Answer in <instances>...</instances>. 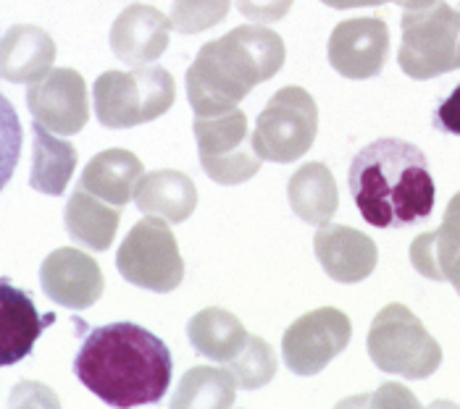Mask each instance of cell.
<instances>
[{"mask_svg": "<svg viewBox=\"0 0 460 409\" xmlns=\"http://www.w3.org/2000/svg\"><path fill=\"white\" fill-rule=\"evenodd\" d=\"M74 375L108 407H142L166 396L174 360L155 334L119 320L87 334L74 357Z\"/></svg>", "mask_w": 460, "mask_h": 409, "instance_id": "1", "label": "cell"}, {"mask_svg": "<svg viewBox=\"0 0 460 409\" xmlns=\"http://www.w3.org/2000/svg\"><path fill=\"white\" fill-rule=\"evenodd\" d=\"M348 184L360 218L376 229H405L434 210L437 187L424 150L397 136L366 144L350 163Z\"/></svg>", "mask_w": 460, "mask_h": 409, "instance_id": "2", "label": "cell"}, {"mask_svg": "<svg viewBox=\"0 0 460 409\" xmlns=\"http://www.w3.org/2000/svg\"><path fill=\"white\" fill-rule=\"evenodd\" d=\"M284 39L263 24L234 27L206 42L187 68V100L195 116H218L234 110L284 66Z\"/></svg>", "mask_w": 460, "mask_h": 409, "instance_id": "3", "label": "cell"}, {"mask_svg": "<svg viewBox=\"0 0 460 409\" xmlns=\"http://www.w3.org/2000/svg\"><path fill=\"white\" fill-rule=\"evenodd\" d=\"M95 116L106 129H132L161 118L174 100L177 84L164 66H135L132 71H106L93 87Z\"/></svg>", "mask_w": 460, "mask_h": 409, "instance_id": "4", "label": "cell"}, {"mask_svg": "<svg viewBox=\"0 0 460 409\" xmlns=\"http://www.w3.org/2000/svg\"><path fill=\"white\" fill-rule=\"evenodd\" d=\"M397 64L411 79H434L460 68V11L445 0L411 8L400 19Z\"/></svg>", "mask_w": 460, "mask_h": 409, "instance_id": "5", "label": "cell"}, {"mask_svg": "<svg viewBox=\"0 0 460 409\" xmlns=\"http://www.w3.org/2000/svg\"><path fill=\"white\" fill-rule=\"evenodd\" d=\"M368 357L385 373L421 380L442 365V346L400 302L382 307L368 328Z\"/></svg>", "mask_w": 460, "mask_h": 409, "instance_id": "6", "label": "cell"}, {"mask_svg": "<svg viewBox=\"0 0 460 409\" xmlns=\"http://www.w3.org/2000/svg\"><path fill=\"white\" fill-rule=\"evenodd\" d=\"M319 135V105L303 87H282L258 113L252 144L263 161L295 163Z\"/></svg>", "mask_w": 460, "mask_h": 409, "instance_id": "7", "label": "cell"}, {"mask_svg": "<svg viewBox=\"0 0 460 409\" xmlns=\"http://www.w3.org/2000/svg\"><path fill=\"white\" fill-rule=\"evenodd\" d=\"M116 268L124 281L155 292L169 294L184 281V260L169 221L147 215L121 241L116 252Z\"/></svg>", "mask_w": 460, "mask_h": 409, "instance_id": "8", "label": "cell"}, {"mask_svg": "<svg viewBox=\"0 0 460 409\" xmlns=\"http://www.w3.org/2000/svg\"><path fill=\"white\" fill-rule=\"evenodd\" d=\"M195 139L200 166L216 184H245L266 163L252 144L248 116L240 108L218 116H195Z\"/></svg>", "mask_w": 460, "mask_h": 409, "instance_id": "9", "label": "cell"}, {"mask_svg": "<svg viewBox=\"0 0 460 409\" xmlns=\"http://www.w3.org/2000/svg\"><path fill=\"white\" fill-rule=\"evenodd\" d=\"M353 336L350 318L337 307H319L300 315L282 336V360L295 375L321 373Z\"/></svg>", "mask_w": 460, "mask_h": 409, "instance_id": "10", "label": "cell"}, {"mask_svg": "<svg viewBox=\"0 0 460 409\" xmlns=\"http://www.w3.org/2000/svg\"><path fill=\"white\" fill-rule=\"evenodd\" d=\"M27 108L37 124L53 135H79L90 118L87 84L74 68H50L30 84Z\"/></svg>", "mask_w": 460, "mask_h": 409, "instance_id": "11", "label": "cell"}, {"mask_svg": "<svg viewBox=\"0 0 460 409\" xmlns=\"http://www.w3.org/2000/svg\"><path fill=\"white\" fill-rule=\"evenodd\" d=\"M332 68L345 79H371L382 74L390 56V30L376 16L340 22L326 48Z\"/></svg>", "mask_w": 460, "mask_h": 409, "instance_id": "12", "label": "cell"}, {"mask_svg": "<svg viewBox=\"0 0 460 409\" xmlns=\"http://www.w3.org/2000/svg\"><path fill=\"white\" fill-rule=\"evenodd\" d=\"M40 286L45 297L66 309H87L93 307L106 289V278L87 252L61 247L50 252L40 265Z\"/></svg>", "mask_w": 460, "mask_h": 409, "instance_id": "13", "label": "cell"}, {"mask_svg": "<svg viewBox=\"0 0 460 409\" xmlns=\"http://www.w3.org/2000/svg\"><path fill=\"white\" fill-rule=\"evenodd\" d=\"M172 19L153 5L135 3L119 13L111 30V50L129 66H147L158 61L172 39Z\"/></svg>", "mask_w": 460, "mask_h": 409, "instance_id": "14", "label": "cell"}, {"mask_svg": "<svg viewBox=\"0 0 460 409\" xmlns=\"http://www.w3.org/2000/svg\"><path fill=\"white\" fill-rule=\"evenodd\" d=\"M314 252L323 273L340 283H358L368 278L379 260V249L374 239L366 237L358 229L334 226V223L319 226L314 237Z\"/></svg>", "mask_w": 460, "mask_h": 409, "instance_id": "15", "label": "cell"}, {"mask_svg": "<svg viewBox=\"0 0 460 409\" xmlns=\"http://www.w3.org/2000/svg\"><path fill=\"white\" fill-rule=\"evenodd\" d=\"M53 315H40L32 294L0 278V368H11L32 354Z\"/></svg>", "mask_w": 460, "mask_h": 409, "instance_id": "16", "label": "cell"}, {"mask_svg": "<svg viewBox=\"0 0 460 409\" xmlns=\"http://www.w3.org/2000/svg\"><path fill=\"white\" fill-rule=\"evenodd\" d=\"M56 61L53 37L32 27L16 24L0 37V76L13 84H32L42 79Z\"/></svg>", "mask_w": 460, "mask_h": 409, "instance_id": "17", "label": "cell"}, {"mask_svg": "<svg viewBox=\"0 0 460 409\" xmlns=\"http://www.w3.org/2000/svg\"><path fill=\"white\" fill-rule=\"evenodd\" d=\"M142 176H145V169H142L140 158L129 150L113 147V150L98 152L84 166L79 187L106 203L124 207L129 204V200H135Z\"/></svg>", "mask_w": 460, "mask_h": 409, "instance_id": "18", "label": "cell"}, {"mask_svg": "<svg viewBox=\"0 0 460 409\" xmlns=\"http://www.w3.org/2000/svg\"><path fill=\"white\" fill-rule=\"evenodd\" d=\"M135 204L145 215H158L169 223H184L198 207V187L181 170H153L140 178Z\"/></svg>", "mask_w": 460, "mask_h": 409, "instance_id": "19", "label": "cell"}, {"mask_svg": "<svg viewBox=\"0 0 460 409\" xmlns=\"http://www.w3.org/2000/svg\"><path fill=\"white\" fill-rule=\"evenodd\" d=\"M248 336L245 323L224 307H206L187 323V339L192 349L218 365L232 362L245 346Z\"/></svg>", "mask_w": 460, "mask_h": 409, "instance_id": "20", "label": "cell"}, {"mask_svg": "<svg viewBox=\"0 0 460 409\" xmlns=\"http://www.w3.org/2000/svg\"><path fill=\"white\" fill-rule=\"evenodd\" d=\"M119 221H121V213L116 204L95 197L93 192L82 187L71 195L64 210V223H66L69 237L93 252H106L113 244Z\"/></svg>", "mask_w": 460, "mask_h": 409, "instance_id": "21", "label": "cell"}, {"mask_svg": "<svg viewBox=\"0 0 460 409\" xmlns=\"http://www.w3.org/2000/svg\"><path fill=\"white\" fill-rule=\"evenodd\" d=\"M287 200L297 218L311 226H326L340 204V192L332 170L323 163H305L287 181Z\"/></svg>", "mask_w": 460, "mask_h": 409, "instance_id": "22", "label": "cell"}, {"mask_svg": "<svg viewBox=\"0 0 460 409\" xmlns=\"http://www.w3.org/2000/svg\"><path fill=\"white\" fill-rule=\"evenodd\" d=\"M74 169H76V147L35 121L32 124L30 187L42 192V195L58 197L66 192Z\"/></svg>", "mask_w": 460, "mask_h": 409, "instance_id": "23", "label": "cell"}, {"mask_svg": "<svg viewBox=\"0 0 460 409\" xmlns=\"http://www.w3.org/2000/svg\"><path fill=\"white\" fill-rule=\"evenodd\" d=\"M460 249V192L445 207L437 231H426L411 244V263L429 281H445V271Z\"/></svg>", "mask_w": 460, "mask_h": 409, "instance_id": "24", "label": "cell"}, {"mask_svg": "<svg viewBox=\"0 0 460 409\" xmlns=\"http://www.w3.org/2000/svg\"><path fill=\"white\" fill-rule=\"evenodd\" d=\"M237 378L229 368L200 365L187 370L179 380L174 407H232L237 399Z\"/></svg>", "mask_w": 460, "mask_h": 409, "instance_id": "25", "label": "cell"}, {"mask_svg": "<svg viewBox=\"0 0 460 409\" xmlns=\"http://www.w3.org/2000/svg\"><path fill=\"white\" fill-rule=\"evenodd\" d=\"M226 368L234 373L237 383L245 391H255L277 375V354L263 336L250 334L240 354L232 362H226Z\"/></svg>", "mask_w": 460, "mask_h": 409, "instance_id": "26", "label": "cell"}, {"mask_svg": "<svg viewBox=\"0 0 460 409\" xmlns=\"http://www.w3.org/2000/svg\"><path fill=\"white\" fill-rule=\"evenodd\" d=\"M229 8L232 0H174L169 19L179 34H200L221 24Z\"/></svg>", "mask_w": 460, "mask_h": 409, "instance_id": "27", "label": "cell"}, {"mask_svg": "<svg viewBox=\"0 0 460 409\" xmlns=\"http://www.w3.org/2000/svg\"><path fill=\"white\" fill-rule=\"evenodd\" d=\"M22 144H24V129L19 121L16 108L0 92V192L8 187L13 170L22 158Z\"/></svg>", "mask_w": 460, "mask_h": 409, "instance_id": "28", "label": "cell"}, {"mask_svg": "<svg viewBox=\"0 0 460 409\" xmlns=\"http://www.w3.org/2000/svg\"><path fill=\"white\" fill-rule=\"evenodd\" d=\"M295 0H234L237 11L252 24H274L289 13Z\"/></svg>", "mask_w": 460, "mask_h": 409, "instance_id": "29", "label": "cell"}, {"mask_svg": "<svg viewBox=\"0 0 460 409\" xmlns=\"http://www.w3.org/2000/svg\"><path fill=\"white\" fill-rule=\"evenodd\" d=\"M431 124H434V129L442 132V135L460 136V84L445 98V100H439V105L434 108Z\"/></svg>", "mask_w": 460, "mask_h": 409, "instance_id": "30", "label": "cell"}, {"mask_svg": "<svg viewBox=\"0 0 460 409\" xmlns=\"http://www.w3.org/2000/svg\"><path fill=\"white\" fill-rule=\"evenodd\" d=\"M321 3L329 8H337V11H350V8H374L387 0H321Z\"/></svg>", "mask_w": 460, "mask_h": 409, "instance_id": "31", "label": "cell"}, {"mask_svg": "<svg viewBox=\"0 0 460 409\" xmlns=\"http://www.w3.org/2000/svg\"><path fill=\"white\" fill-rule=\"evenodd\" d=\"M445 281H447V283H453V286H456V292L460 294V249L456 252V257L450 260L447 271H445Z\"/></svg>", "mask_w": 460, "mask_h": 409, "instance_id": "32", "label": "cell"}, {"mask_svg": "<svg viewBox=\"0 0 460 409\" xmlns=\"http://www.w3.org/2000/svg\"><path fill=\"white\" fill-rule=\"evenodd\" d=\"M387 3H397V5H402L405 11H411V8H424V5H431V3H437V0H387Z\"/></svg>", "mask_w": 460, "mask_h": 409, "instance_id": "33", "label": "cell"}]
</instances>
